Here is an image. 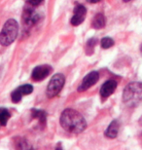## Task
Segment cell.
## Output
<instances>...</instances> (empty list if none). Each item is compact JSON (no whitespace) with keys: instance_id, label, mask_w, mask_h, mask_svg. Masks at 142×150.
Wrapping results in <instances>:
<instances>
[{"instance_id":"6da1fadb","label":"cell","mask_w":142,"mask_h":150,"mask_svg":"<svg viewBox=\"0 0 142 150\" xmlns=\"http://www.w3.org/2000/svg\"><path fill=\"white\" fill-rule=\"evenodd\" d=\"M60 125L66 132L80 134L85 130L87 123L81 114L73 109H65L60 116Z\"/></svg>"},{"instance_id":"7a4b0ae2","label":"cell","mask_w":142,"mask_h":150,"mask_svg":"<svg viewBox=\"0 0 142 150\" xmlns=\"http://www.w3.org/2000/svg\"><path fill=\"white\" fill-rule=\"evenodd\" d=\"M123 100L129 106L138 105L142 101V83L134 82L129 84L124 90Z\"/></svg>"},{"instance_id":"3957f363","label":"cell","mask_w":142,"mask_h":150,"mask_svg":"<svg viewBox=\"0 0 142 150\" xmlns=\"http://www.w3.org/2000/svg\"><path fill=\"white\" fill-rule=\"evenodd\" d=\"M19 25L14 19L8 20L4 23L1 32H0V44L2 46H9L17 38Z\"/></svg>"},{"instance_id":"277c9868","label":"cell","mask_w":142,"mask_h":150,"mask_svg":"<svg viewBox=\"0 0 142 150\" xmlns=\"http://www.w3.org/2000/svg\"><path fill=\"white\" fill-rule=\"evenodd\" d=\"M65 82V77L62 74H55L52 77V79L50 80L49 84L47 87V96L49 98H54L57 96V94L61 91L63 85Z\"/></svg>"},{"instance_id":"5b68a950","label":"cell","mask_w":142,"mask_h":150,"mask_svg":"<svg viewBox=\"0 0 142 150\" xmlns=\"http://www.w3.org/2000/svg\"><path fill=\"white\" fill-rule=\"evenodd\" d=\"M98 78H99L98 72H96V71H92V72L88 74L83 79L82 83H81V85L79 86V88H78V91L85 92L86 90L90 88V87L93 86L96 82H97Z\"/></svg>"},{"instance_id":"8992f818","label":"cell","mask_w":142,"mask_h":150,"mask_svg":"<svg viewBox=\"0 0 142 150\" xmlns=\"http://www.w3.org/2000/svg\"><path fill=\"white\" fill-rule=\"evenodd\" d=\"M86 14H87L86 8L81 4L77 5L74 9V14L71 19V25L76 26L79 25L80 23H82L86 18Z\"/></svg>"},{"instance_id":"52a82bcc","label":"cell","mask_w":142,"mask_h":150,"mask_svg":"<svg viewBox=\"0 0 142 150\" xmlns=\"http://www.w3.org/2000/svg\"><path fill=\"white\" fill-rule=\"evenodd\" d=\"M51 70H52V68L49 65H39L33 69L31 77L34 81H41L50 74Z\"/></svg>"},{"instance_id":"ba28073f","label":"cell","mask_w":142,"mask_h":150,"mask_svg":"<svg viewBox=\"0 0 142 150\" xmlns=\"http://www.w3.org/2000/svg\"><path fill=\"white\" fill-rule=\"evenodd\" d=\"M117 88V82L115 80H108L106 81L103 85H102L100 89V96L103 100L109 97L111 94H113L115 92V90Z\"/></svg>"},{"instance_id":"9c48e42d","label":"cell","mask_w":142,"mask_h":150,"mask_svg":"<svg viewBox=\"0 0 142 150\" xmlns=\"http://www.w3.org/2000/svg\"><path fill=\"white\" fill-rule=\"evenodd\" d=\"M23 23H25L26 25L30 26V25H35V23H37V21L39 20V16L34 10L28 8L23 12Z\"/></svg>"},{"instance_id":"30bf717a","label":"cell","mask_w":142,"mask_h":150,"mask_svg":"<svg viewBox=\"0 0 142 150\" xmlns=\"http://www.w3.org/2000/svg\"><path fill=\"white\" fill-rule=\"evenodd\" d=\"M118 132H119V123L115 120L107 128L106 132H105V136L109 137V139H115L118 134Z\"/></svg>"},{"instance_id":"8fae6325","label":"cell","mask_w":142,"mask_h":150,"mask_svg":"<svg viewBox=\"0 0 142 150\" xmlns=\"http://www.w3.org/2000/svg\"><path fill=\"white\" fill-rule=\"evenodd\" d=\"M105 23H106V20H105L104 15L102 14H96L95 18H93V22H92V25L93 28L95 29H100L105 26Z\"/></svg>"},{"instance_id":"7c38bea8","label":"cell","mask_w":142,"mask_h":150,"mask_svg":"<svg viewBox=\"0 0 142 150\" xmlns=\"http://www.w3.org/2000/svg\"><path fill=\"white\" fill-rule=\"evenodd\" d=\"M11 114L7 109L0 108V126H5L7 124Z\"/></svg>"},{"instance_id":"4fadbf2b","label":"cell","mask_w":142,"mask_h":150,"mask_svg":"<svg viewBox=\"0 0 142 150\" xmlns=\"http://www.w3.org/2000/svg\"><path fill=\"white\" fill-rule=\"evenodd\" d=\"M32 116L34 118L39 119V121L41 123L46 121V113H45L43 110H32Z\"/></svg>"},{"instance_id":"5bb4252c","label":"cell","mask_w":142,"mask_h":150,"mask_svg":"<svg viewBox=\"0 0 142 150\" xmlns=\"http://www.w3.org/2000/svg\"><path fill=\"white\" fill-rule=\"evenodd\" d=\"M22 98H23V94H22V92L20 91L19 88L15 90V91L12 93V95H11L12 101H13V103H20V100H22Z\"/></svg>"},{"instance_id":"9a60e30c","label":"cell","mask_w":142,"mask_h":150,"mask_svg":"<svg viewBox=\"0 0 142 150\" xmlns=\"http://www.w3.org/2000/svg\"><path fill=\"white\" fill-rule=\"evenodd\" d=\"M113 45H114V41L110 37H105L101 40V47L103 49H108V48L112 47Z\"/></svg>"},{"instance_id":"2e32d148","label":"cell","mask_w":142,"mask_h":150,"mask_svg":"<svg viewBox=\"0 0 142 150\" xmlns=\"http://www.w3.org/2000/svg\"><path fill=\"white\" fill-rule=\"evenodd\" d=\"M19 89H20V91L22 92L23 96L31 94L33 91V87L31 85H29V84H25V85L20 86V87H19Z\"/></svg>"},{"instance_id":"e0dca14e","label":"cell","mask_w":142,"mask_h":150,"mask_svg":"<svg viewBox=\"0 0 142 150\" xmlns=\"http://www.w3.org/2000/svg\"><path fill=\"white\" fill-rule=\"evenodd\" d=\"M96 41H97V40H95V38H92V39H90V40L88 41V43H87V53L89 54V55H90V54L93 53V48H95V46L96 45Z\"/></svg>"},{"instance_id":"ac0fdd59","label":"cell","mask_w":142,"mask_h":150,"mask_svg":"<svg viewBox=\"0 0 142 150\" xmlns=\"http://www.w3.org/2000/svg\"><path fill=\"white\" fill-rule=\"evenodd\" d=\"M28 1L33 6H37L39 4H41V3L43 2V0H28Z\"/></svg>"},{"instance_id":"d6986e66","label":"cell","mask_w":142,"mask_h":150,"mask_svg":"<svg viewBox=\"0 0 142 150\" xmlns=\"http://www.w3.org/2000/svg\"><path fill=\"white\" fill-rule=\"evenodd\" d=\"M87 1L90 3H96V2H98L99 0H87Z\"/></svg>"},{"instance_id":"ffe728a7","label":"cell","mask_w":142,"mask_h":150,"mask_svg":"<svg viewBox=\"0 0 142 150\" xmlns=\"http://www.w3.org/2000/svg\"><path fill=\"white\" fill-rule=\"evenodd\" d=\"M125 2H129V1H131V0H124Z\"/></svg>"},{"instance_id":"44dd1931","label":"cell","mask_w":142,"mask_h":150,"mask_svg":"<svg viewBox=\"0 0 142 150\" xmlns=\"http://www.w3.org/2000/svg\"><path fill=\"white\" fill-rule=\"evenodd\" d=\"M141 52H142V46H141Z\"/></svg>"},{"instance_id":"7402d4cb","label":"cell","mask_w":142,"mask_h":150,"mask_svg":"<svg viewBox=\"0 0 142 150\" xmlns=\"http://www.w3.org/2000/svg\"><path fill=\"white\" fill-rule=\"evenodd\" d=\"M0 127H1V126H0Z\"/></svg>"},{"instance_id":"603a6c76","label":"cell","mask_w":142,"mask_h":150,"mask_svg":"<svg viewBox=\"0 0 142 150\" xmlns=\"http://www.w3.org/2000/svg\"><path fill=\"white\" fill-rule=\"evenodd\" d=\"M0 73H1V72H0Z\"/></svg>"}]
</instances>
